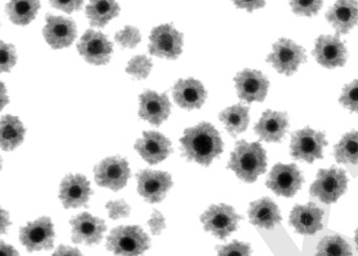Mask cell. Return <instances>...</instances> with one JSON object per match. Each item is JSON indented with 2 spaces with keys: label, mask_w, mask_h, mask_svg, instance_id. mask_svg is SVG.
I'll return each mask as SVG.
<instances>
[{
  "label": "cell",
  "mask_w": 358,
  "mask_h": 256,
  "mask_svg": "<svg viewBox=\"0 0 358 256\" xmlns=\"http://www.w3.org/2000/svg\"><path fill=\"white\" fill-rule=\"evenodd\" d=\"M290 6L295 14L312 17L320 12L322 0H290Z\"/></svg>",
  "instance_id": "cell-33"
},
{
  "label": "cell",
  "mask_w": 358,
  "mask_h": 256,
  "mask_svg": "<svg viewBox=\"0 0 358 256\" xmlns=\"http://www.w3.org/2000/svg\"><path fill=\"white\" fill-rule=\"evenodd\" d=\"M217 256H251V247L249 243L234 241L229 245L217 247Z\"/></svg>",
  "instance_id": "cell-36"
},
{
  "label": "cell",
  "mask_w": 358,
  "mask_h": 256,
  "mask_svg": "<svg viewBox=\"0 0 358 256\" xmlns=\"http://www.w3.org/2000/svg\"><path fill=\"white\" fill-rule=\"evenodd\" d=\"M0 256H20L18 252L12 246L7 245L5 241L0 243Z\"/></svg>",
  "instance_id": "cell-43"
},
{
  "label": "cell",
  "mask_w": 358,
  "mask_h": 256,
  "mask_svg": "<svg viewBox=\"0 0 358 256\" xmlns=\"http://www.w3.org/2000/svg\"><path fill=\"white\" fill-rule=\"evenodd\" d=\"M79 54L91 64H106L113 52V43L100 31L89 29L77 44Z\"/></svg>",
  "instance_id": "cell-14"
},
{
  "label": "cell",
  "mask_w": 358,
  "mask_h": 256,
  "mask_svg": "<svg viewBox=\"0 0 358 256\" xmlns=\"http://www.w3.org/2000/svg\"><path fill=\"white\" fill-rule=\"evenodd\" d=\"M267 62L271 63L280 73L292 76L301 63L307 61L305 50L290 39L278 40L273 44L271 54L268 55Z\"/></svg>",
  "instance_id": "cell-7"
},
{
  "label": "cell",
  "mask_w": 358,
  "mask_h": 256,
  "mask_svg": "<svg viewBox=\"0 0 358 256\" xmlns=\"http://www.w3.org/2000/svg\"><path fill=\"white\" fill-rule=\"evenodd\" d=\"M131 178V169L127 159L120 157L104 159L95 167V180L99 186L121 190Z\"/></svg>",
  "instance_id": "cell-9"
},
{
  "label": "cell",
  "mask_w": 358,
  "mask_h": 256,
  "mask_svg": "<svg viewBox=\"0 0 358 256\" xmlns=\"http://www.w3.org/2000/svg\"><path fill=\"white\" fill-rule=\"evenodd\" d=\"M148 224L154 235L161 234V232L166 228L164 216L158 210H154L152 218H150Z\"/></svg>",
  "instance_id": "cell-40"
},
{
  "label": "cell",
  "mask_w": 358,
  "mask_h": 256,
  "mask_svg": "<svg viewBox=\"0 0 358 256\" xmlns=\"http://www.w3.org/2000/svg\"><path fill=\"white\" fill-rule=\"evenodd\" d=\"M0 222H1V225H0V228H1V233H5L7 231L8 227L11 225L9 220V215H8L7 212L5 210H1V218H0Z\"/></svg>",
  "instance_id": "cell-44"
},
{
  "label": "cell",
  "mask_w": 358,
  "mask_h": 256,
  "mask_svg": "<svg viewBox=\"0 0 358 256\" xmlns=\"http://www.w3.org/2000/svg\"><path fill=\"white\" fill-rule=\"evenodd\" d=\"M351 246L339 235L326 236L316 248L315 256H352Z\"/></svg>",
  "instance_id": "cell-31"
},
{
  "label": "cell",
  "mask_w": 358,
  "mask_h": 256,
  "mask_svg": "<svg viewBox=\"0 0 358 256\" xmlns=\"http://www.w3.org/2000/svg\"><path fill=\"white\" fill-rule=\"evenodd\" d=\"M20 241L29 252L53 248L55 232L51 218H41L20 229Z\"/></svg>",
  "instance_id": "cell-11"
},
{
  "label": "cell",
  "mask_w": 358,
  "mask_h": 256,
  "mask_svg": "<svg viewBox=\"0 0 358 256\" xmlns=\"http://www.w3.org/2000/svg\"><path fill=\"white\" fill-rule=\"evenodd\" d=\"M334 157L337 163L358 164V131L345 134L334 146Z\"/></svg>",
  "instance_id": "cell-30"
},
{
  "label": "cell",
  "mask_w": 358,
  "mask_h": 256,
  "mask_svg": "<svg viewBox=\"0 0 358 256\" xmlns=\"http://www.w3.org/2000/svg\"><path fill=\"white\" fill-rule=\"evenodd\" d=\"M248 216L251 224L267 230H272L282 222L280 209L270 197H263L250 203Z\"/></svg>",
  "instance_id": "cell-25"
},
{
  "label": "cell",
  "mask_w": 358,
  "mask_h": 256,
  "mask_svg": "<svg viewBox=\"0 0 358 256\" xmlns=\"http://www.w3.org/2000/svg\"><path fill=\"white\" fill-rule=\"evenodd\" d=\"M52 256H83L81 252L76 248L70 246L62 245L56 250L55 253Z\"/></svg>",
  "instance_id": "cell-42"
},
{
  "label": "cell",
  "mask_w": 358,
  "mask_h": 256,
  "mask_svg": "<svg viewBox=\"0 0 358 256\" xmlns=\"http://www.w3.org/2000/svg\"><path fill=\"white\" fill-rule=\"evenodd\" d=\"M120 13L116 0H90L85 14L92 25L103 27Z\"/></svg>",
  "instance_id": "cell-26"
},
{
  "label": "cell",
  "mask_w": 358,
  "mask_h": 256,
  "mask_svg": "<svg viewBox=\"0 0 358 256\" xmlns=\"http://www.w3.org/2000/svg\"><path fill=\"white\" fill-rule=\"evenodd\" d=\"M0 55H1V71H11L17 60L15 48L11 44L5 43L3 41L1 42V48H0Z\"/></svg>",
  "instance_id": "cell-37"
},
{
  "label": "cell",
  "mask_w": 358,
  "mask_h": 256,
  "mask_svg": "<svg viewBox=\"0 0 358 256\" xmlns=\"http://www.w3.org/2000/svg\"><path fill=\"white\" fill-rule=\"evenodd\" d=\"M228 168L236 174L240 180L253 183L267 169V155L265 149L259 142L247 143L238 141L232 151Z\"/></svg>",
  "instance_id": "cell-2"
},
{
  "label": "cell",
  "mask_w": 358,
  "mask_h": 256,
  "mask_svg": "<svg viewBox=\"0 0 358 256\" xmlns=\"http://www.w3.org/2000/svg\"><path fill=\"white\" fill-rule=\"evenodd\" d=\"M242 216L229 205H213L202 214L201 222L207 232L213 233L220 239H225L238 229Z\"/></svg>",
  "instance_id": "cell-6"
},
{
  "label": "cell",
  "mask_w": 358,
  "mask_h": 256,
  "mask_svg": "<svg viewBox=\"0 0 358 256\" xmlns=\"http://www.w3.org/2000/svg\"><path fill=\"white\" fill-rule=\"evenodd\" d=\"M328 145L324 132L315 131L310 127L293 132L291 136V155L293 159L313 163L322 159L324 147Z\"/></svg>",
  "instance_id": "cell-5"
},
{
  "label": "cell",
  "mask_w": 358,
  "mask_h": 256,
  "mask_svg": "<svg viewBox=\"0 0 358 256\" xmlns=\"http://www.w3.org/2000/svg\"><path fill=\"white\" fill-rule=\"evenodd\" d=\"M313 56L327 69L343 66L347 60V50L338 36H320L316 40Z\"/></svg>",
  "instance_id": "cell-17"
},
{
  "label": "cell",
  "mask_w": 358,
  "mask_h": 256,
  "mask_svg": "<svg viewBox=\"0 0 358 256\" xmlns=\"http://www.w3.org/2000/svg\"><path fill=\"white\" fill-rule=\"evenodd\" d=\"M339 102L345 108L358 113V80H354L343 87Z\"/></svg>",
  "instance_id": "cell-34"
},
{
  "label": "cell",
  "mask_w": 358,
  "mask_h": 256,
  "mask_svg": "<svg viewBox=\"0 0 358 256\" xmlns=\"http://www.w3.org/2000/svg\"><path fill=\"white\" fill-rule=\"evenodd\" d=\"M138 192L148 203H159L173 186L171 174L146 169L137 174Z\"/></svg>",
  "instance_id": "cell-12"
},
{
  "label": "cell",
  "mask_w": 358,
  "mask_h": 256,
  "mask_svg": "<svg viewBox=\"0 0 358 256\" xmlns=\"http://www.w3.org/2000/svg\"><path fill=\"white\" fill-rule=\"evenodd\" d=\"M232 1L238 8H244L248 12L264 8L266 3V0H232Z\"/></svg>",
  "instance_id": "cell-41"
},
{
  "label": "cell",
  "mask_w": 358,
  "mask_h": 256,
  "mask_svg": "<svg viewBox=\"0 0 358 256\" xmlns=\"http://www.w3.org/2000/svg\"><path fill=\"white\" fill-rule=\"evenodd\" d=\"M303 178L295 164L278 163L272 168L266 180V186L276 195L293 197L301 188Z\"/></svg>",
  "instance_id": "cell-8"
},
{
  "label": "cell",
  "mask_w": 358,
  "mask_h": 256,
  "mask_svg": "<svg viewBox=\"0 0 358 256\" xmlns=\"http://www.w3.org/2000/svg\"><path fill=\"white\" fill-rule=\"evenodd\" d=\"M173 99L182 108L196 109L202 107L207 98L204 86L198 80H179L173 86Z\"/></svg>",
  "instance_id": "cell-24"
},
{
  "label": "cell",
  "mask_w": 358,
  "mask_h": 256,
  "mask_svg": "<svg viewBox=\"0 0 358 256\" xmlns=\"http://www.w3.org/2000/svg\"><path fill=\"white\" fill-rule=\"evenodd\" d=\"M327 20L339 34L349 33L358 23V2L356 0H337L327 12Z\"/></svg>",
  "instance_id": "cell-23"
},
{
  "label": "cell",
  "mask_w": 358,
  "mask_h": 256,
  "mask_svg": "<svg viewBox=\"0 0 358 256\" xmlns=\"http://www.w3.org/2000/svg\"><path fill=\"white\" fill-rule=\"evenodd\" d=\"M135 148L148 163L152 165L164 161L173 151L171 141L157 131L144 132L143 138L136 142Z\"/></svg>",
  "instance_id": "cell-21"
},
{
  "label": "cell",
  "mask_w": 358,
  "mask_h": 256,
  "mask_svg": "<svg viewBox=\"0 0 358 256\" xmlns=\"http://www.w3.org/2000/svg\"><path fill=\"white\" fill-rule=\"evenodd\" d=\"M324 211L314 203L306 205H295L291 210V226L297 233L303 235H313L322 229Z\"/></svg>",
  "instance_id": "cell-20"
},
{
  "label": "cell",
  "mask_w": 358,
  "mask_h": 256,
  "mask_svg": "<svg viewBox=\"0 0 358 256\" xmlns=\"http://www.w3.org/2000/svg\"><path fill=\"white\" fill-rule=\"evenodd\" d=\"M354 241H355L356 248H357L358 251V229L355 231V237H354Z\"/></svg>",
  "instance_id": "cell-45"
},
{
  "label": "cell",
  "mask_w": 358,
  "mask_h": 256,
  "mask_svg": "<svg viewBox=\"0 0 358 256\" xmlns=\"http://www.w3.org/2000/svg\"><path fill=\"white\" fill-rule=\"evenodd\" d=\"M288 126V115L286 113L268 109L255 126V131L265 142L278 143L284 138Z\"/></svg>",
  "instance_id": "cell-22"
},
{
  "label": "cell",
  "mask_w": 358,
  "mask_h": 256,
  "mask_svg": "<svg viewBox=\"0 0 358 256\" xmlns=\"http://www.w3.org/2000/svg\"><path fill=\"white\" fill-rule=\"evenodd\" d=\"M91 185L83 174H69L60 185L59 199L64 207L79 208L87 206L91 197Z\"/></svg>",
  "instance_id": "cell-16"
},
{
  "label": "cell",
  "mask_w": 358,
  "mask_h": 256,
  "mask_svg": "<svg viewBox=\"0 0 358 256\" xmlns=\"http://www.w3.org/2000/svg\"><path fill=\"white\" fill-rule=\"evenodd\" d=\"M152 62L146 56H137L131 59L127 67V71L129 75L134 76L137 79H145L152 71Z\"/></svg>",
  "instance_id": "cell-32"
},
{
  "label": "cell",
  "mask_w": 358,
  "mask_h": 256,
  "mask_svg": "<svg viewBox=\"0 0 358 256\" xmlns=\"http://www.w3.org/2000/svg\"><path fill=\"white\" fill-rule=\"evenodd\" d=\"M24 125L18 118L5 115L0 123V143L3 150H13L24 141Z\"/></svg>",
  "instance_id": "cell-27"
},
{
  "label": "cell",
  "mask_w": 358,
  "mask_h": 256,
  "mask_svg": "<svg viewBox=\"0 0 358 256\" xmlns=\"http://www.w3.org/2000/svg\"><path fill=\"white\" fill-rule=\"evenodd\" d=\"M106 209L108 210V215L112 220L127 218L131 213V207L123 199L108 201L106 204Z\"/></svg>",
  "instance_id": "cell-38"
},
{
  "label": "cell",
  "mask_w": 358,
  "mask_h": 256,
  "mask_svg": "<svg viewBox=\"0 0 358 256\" xmlns=\"http://www.w3.org/2000/svg\"><path fill=\"white\" fill-rule=\"evenodd\" d=\"M241 100L247 103L263 102L267 96L269 81L265 75L255 69H244L234 78Z\"/></svg>",
  "instance_id": "cell-13"
},
{
  "label": "cell",
  "mask_w": 358,
  "mask_h": 256,
  "mask_svg": "<svg viewBox=\"0 0 358 256\" xmlns=\"http://www.w3.org/2000/svg\"><path fill=\"white\" fill-rule=\"evenodd\" d=\"M345 171L338 168L320 169L316 180L310 187V194L324 204L335 203L347 190Z\"/></svg>",
  "instance_id": "cell-4"
},
{
  "label": "cell",
  "mask_w": 358,
  "mask_h": 256,
  "mask_svg": "<svg viewBox=\"0 0 358 256\" xmlns=\"http://www.w3.org/2000/svg\"><path fill=\"white\" fill-rule=\"evenodd\" d=\"M180 142L186 159L201 165H210L213 159L223 152L224 144L219 131L206 122L187 128Z\"/></svg>",
  "instance_id": "cell-1"
},
{
  "label": "cell",
  "mask_w": 358,
  "mask_h": 256,
  "mask_svg": "<svg viewBox=\"0 0 358 256\" xmlns=\"http://www.w3.org/2000/svg\"><path fill=\"white\" fill-rule=\"evenodd\" d=\"M171 102L166 94L146 90L140 94V118L152 125H161L171 115Z\"/></svg>",
  "instance_id": "cell-19"
},
{
  "label": "cell",
  "mask_w": 358,
  "mask_h": 256,
  "mask_svg": "<svg viewBox=\"0 0 358 256\" xmlns=\"http://www.w3.org/2000/svg\"><path fill=\"white\" fill-rule=\"evenodd\" d=\"M150 52L161 58L177 59L181 55L183 35L171 24L155 27L150 34Z\"/></svg>",
  "instance_id": "cell-10"
},
{
  "label": "cell",
  "mask_w": 358,
  "mask_h": 256,
  "mask_svg": "<svg viewBox=\"0 0 358 256\" xmlns=\"http://www.w3.org/2000/svg\"><path fill=\"white\" fill-rule=\"evenodd\" d=\"M47 24L43 29V36L48 43L55 48H68L74 42L77 36V27L72 19L62 16L47 15Z\"/></svg>",
  "instance_id": "cell-18"
},
{
  "label": "cell",
  "mask_w": 358,
  "mask_h": 256,
  "mask_svg": "<svg viewBox=\"0 0 358 256\" xmlns=\"http://www.w3.org/2000/svg\"><path fill=\"white\" fill-rule=\"evenodd\" d=\"M41 8L39 0H11L7 12L12 22L18 25H28L34 20Z\"/></svg>",
  "instance_id": "cell-29"
},
{
  "label": "cell",
  "mask_w": 358,
  "mask_h": 256,
  "mask_svg": "<svg viewBox=\"0 0 358 256\" xmlns=\"http://www.w3.org/2000/svg\"><path fill=\"white\" fill-rule=\"evenodd\" d=\"M220 120L223 122L227 131L236 136L247 129L249 125V108L242 104L228 107L220 113Z\"/></svg>",
  "instance_id": "cell-28"
},
{
  "label": "cell",
  "mask_w": 358,
  "mask_h": 256,
  "mask_svg": "<svg viewBox=\"0 0 358 256\" xmlns=\"http://www.w3.org/2000/svg\"><path fill=\"white\" fill-rule=\"evenodd\" d=\"M54 8H59L68 14H72L74 10H79L83 6V0H51Z\"/></svg>",
  "instance_id": "cell-39"
},
{
  "label": "cell",
  "mask_w": 358,
  "mask_h": 256,
  "mask_svg": "<svg viewBox=\"0 0 358 256\" xmlns=\"http://www.w3.org/2000/svg\"><path fill=\"white\" fill-rule=\"evenodd\" d=\"M115 39L122 48H133L140 43L141 35L136 27H127L122 31L117 33Z\"/></svg>",
  "instance_id": "cell-35"
},
{
  "label": "cell",
  "mask_w": 358,
  "mask_h": 256,
  "mask_svg": "<svg viewBox=\"0 0 358 256\" xmlns=\"http://www.w3.org/2000/svg\"><path fill=\"white\" fill-rule=\"evenodd\" d=\"M72 239L76 243L91 246L99 243L106 231V222L85 212L71 220Z\"/></svg>",
  "instance_id": "cell-15"
},
{
  "label": "cell",
  "mask_w": 358,
  "mask_h": 256,
  "mask_svg": "<svg viewBox=\"0 0 358 256\" xmlns=\"http://www.w3.org/2000/svg\"><path fill=\"white\" fill-rule=\"evenodd\" d=\"M150 237L139 226H120L113 229L106 248L117 256H140L148 250Z\"/></svg>",
  "instance_id": "cell-3"
}]
</instances>
